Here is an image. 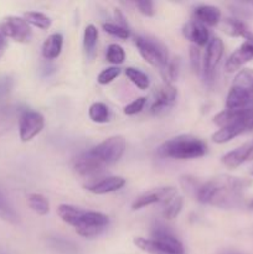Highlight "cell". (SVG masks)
Segmentation results:
<instances>
[{
	"label": "cell",
	"mask_w": 253,
	"mask_h": 254,
	"mask_svg": "<svg viewBox=\"0 0 253 254\" xmlns=\"http://www.w3.org/2000/svg\"><path fill=\"white\" fill-rule=\"evenodd\" d=\"M247 179L231 175H218L202 184L198 189L197 200L202 203L221 208H232L241 205L243 191L251 185Z\"/></svg>",
	"instance_id": "cell-1"
},
{
	"label": "cell",
	"mask_w": 253,
	"mask_h": 254,
	"mask_svg": "<svg viewBox=\"0 0 253 254\" xmlns=\"http://www.w3.org/2000/svg\"><path fill=\"white\" fill-rule=\"evenodd\" d=\"M57 215L67 225L76 228L79 236L93 238L101 235L108 226V216L96 211H86L71 205H60Z\"/></svg>",
	"instance_id": "cell-2"
},
{
	"label": "cell",
	"mask_w": 253,
	"mask_h": 254,
	"mask_svg": "<svg viewBox=\"0 0 253 254\" xmlns=\"http://www.w3.org/2000/svg\"><path fill=\"white\" fill-rule=\"evenodd\" d=\"M207 151V145L201 139L192 135H179L166 140L158 153L164 158L179 159V160H189L203 156Z\"/></svg>",
	"instance_id": "cell-3"
},
{
	"label": "cell",
	"mask_w": 253,
	"mask_h": 254,
	"mask_svg": "<svg viewBox=\"0 0 253 254\" xmlns=\"http://www.w3.org/2000/svg\"><path fill=\"white\" fill-rule=\"evenodd\" d=\"M135 45L143 59L151 66L158 68L164 76L169 62H170L169 61L168 49H166L165 45L159 40L149 36H136Z\"/></svg>",
	"instance_id": "cell-4"
},
{
	"label": "cell",
	"mask_w": 253,
	"mask_h": 254,
	"mask_svg": "<svg viewBox=\"0 0 253 254\" xmlns=\"http://www.w3.org/2000/svg\"><path fill=\"white\" fill-rule=\"evenodd\" d=\"M124 150H126L124 138L121 135H114L109 136L108 139L92 148L91 150L86 151V154L104 169L106 166L117 163L124 154Z\"/></svg>",
	"instance_id": "cell-5"
},
{
	"label": "cell",
	"mask_w": 253,
	"mask_h": 254,
	"mask_svg": "<svg viewBox=\"0 0 253 254\" xmlns=\"http://www.w3.org/2000/svg\"><path fill=\"white\" fill-rule=\"evenodd\" d=\"M45 126V119L41 113L36 111H25L20 117L19 134L24 143L32 140L41 133Z\"/></svg>",
	"instance_id": "cell-6"
},
{
	"label": "cell",
	"mask_w": 253,
	"mask_h": 254,
	"mask_svg": "<svg viewBox=\"0 0 253 254\" xmlns=\"http://www.w3.org/2000/svg\"><path fill=\"white\" fill-rule=\"evenodd\" d=\"M223 55V42L220 37H212L208 41L207 49H206L205 60H203L202 72L205 76L206 81L212 83L215 79L216 68H217L218 64H220L221 59Z\"/></svg>",
	"instance_id": "cell-7"
},
{
	"label": "cell",
	"mask_w": 253,
	"mask_h": 254,
	"mask_svg": "<svg viewBox=\"0 0 253 254\" xmlns=\"http://www.w3.org/2000/svg\"><path fill=\"white\" fill-rule=\"evenodd\" d=\"M1 29L7 39H12L16 42L26 44L32 39L31 27L24 17L7 16L1 24Z\"/></svg>",
	"instance_id": "cell-8"
},
{
	"label": "cell",
	"mask_w": 253,
	"mask_h": 254,
	"mask_svg": "<svg viewBox=\"0 0 253 254\" xmlns=\"http://www.w3.org/2000/svg\"><path fill=\"white\" fill-rule=\"evenodd\" d=\"M176 196V189L173 186H164V188H156L153 190L148 191V192L143 193L139 196L131 205V208L134 211L140 210V208L150 206L153 203L158 202H168L173 197Z\"/></svg>",
	"instance_id": "cell-9"
},
{
	"label": "cell",
	"mask_w": 253,
	"mask_h": 254,
	"mask_svg": "<svg viewBox=\"0 0 253 254\" xmlns=\"http://www.w3.org/2000/svg\"><path fill=\"white\" fill-rule=\"evenodd\" d=\"M176 102V89L173 84L165 83L156 91L155 98L151 104V113L161 116L174 107Z\"/></svg>",
	"instance_id": "cell-10"
},
{
	"label": "cell",
	"mask_w": 253,
	"mask_h": 254,
	"mask_svg": "<svg viewBox=\"0 0 253 254\" xmlns=\"http://www.w3.org/2000/svg\"><path fill=\"white\" fill-rule=\"evenodd\" d=\"M253 59V37L246 40L240 47H238L236 51H233L231 54V56L228 57V60L226 61L225 68L226 72L228 73H232V72L238 71L241 67L245 64H247L248 61Z\"/></svg>",
	"instance_id": "cell-11"
},
{
	"label": "cell",
	"mask_w": 253,
	"mask_h": 254,
	"mask_svg": "<svg viewBox=\"0 0 253 254\" xmlns=\"http://www.w3.org/2000/svg\"><path fill=\"white\" fill-rule=\"evenodd\" d=\"M253 159V140L238 146L235 150L230 151L222 156V163L230 169H236L243 163Z\"/></svg>",
	"instance_id": "cell-12"
},
{
	"label": "cell",
	"mask_w": 253,
	"mask_h": 254,
	"mask_svg": "<svg viewBox=\"0 0 253 254\" xmlns=\"http://www.w3.org/2000/svg\"><path fill=\"white\" fill-rule=\"evenodd\" d=\"M134 243L140 248L144 252L150 254H184V251L176 250V248L170 247L163 242L153 240V238H144L136 237L134 240Z\"/></svg>",
	"instance_id": "cell-13"
},
{
	"label": "cell",
	"mask_w": 253,
	"mask_h": 254,
	"mask_svg": "<svg viewBox=\"0 0 253 254\" xmlns=\"http://www.w3.org/2000/svg\"><path fill=\"white\" fill-rule=\"evenodd\" d=\"M184 36L197 46H206L210 41V34L205 25L197 21H190L183 27Z\"/></svg>",
	"instance_id": "cell-14"
},
{
	"label": "cell",
	"mask_w": 253,
	"mask_h": 254,
	"mask_svg": "<svg viewBox=\"0 0 253 254\" xmlns=\"http://www.w3.org/2000/svg\"><path fill=\"white\" fill-rule=\"evenodd\" d=\"M124 185H126V179H123L122 176H108V178L102 179L92 185H88L87 189L96 195H104V193L114 192L123 188Z\"/></svg>",
	"instance_id": "cell-15"
},
{
	"label": "cell",
	"mask_w": 253,
	"mask_h": 254,
	"mask_svg": "<svg viewBox=\"0 0 253 254\" xmlns=\"http://www.w3.org/2000/svg\"><path fill=\"white\" fill-rule=\"evenodd\" d=\"M196 21L202 25L215 26L221 20V11L218 7L212 5H200L195 9Z\"/></svg>",
	"instance_id": "cell-16"
},
{
	"label": "cell",
	"mask_w": 253,
	"mask_h": 254,
	"mask_svg": "<svg viewBox=\"0 0 253 254\" xmlns=\"http://www.w3.org/2000/svg\"><path fill=\"white\" fill-rule=\"evenodd\" d=\"M63 45V37L61 34H52L47 37L42 45V56L46 60H54L60 56Z\"/></svg>",
	"instance_id": "cell-17"
},
{
	"label": "cell",
	"mask_w": 253,
	"mask_h": 254,
	"mask_svg": "<svg viewBox=\"0 0 253 254\" xmlns=\"http://www.w3.org/2000/svg\"><path fill=\"white\" fill-rule=\"evenodd\" d=\"M223 31H225L226 34L231 35V36H241L245 37L246 40L253 37L252 32L248 30V27L246 26L241 20L237 19H226L225 21H223Z\"/></svg>",
	"instance_id": "cell-18"
},
{
	"label": "cell",
	"mask_w": 253,
	"mask_h": 254,
	"mask_svg": "<svg viewBox=\"0 0 253 254\" xmlns=\"http://www.w3.org/2000/svg\"><path fill=\"white\" fill-rule=\"evenodd\" d=\"M27 205L35 213L40 216L47 215L50 211L49 201L46 200L45 196L40 195V193H30V195H27Z\"/></svg>",
	"instance_id": "cell-19"
},
{
	"label": "cell",
	"mask_w": 253,
	"mask_h": 254,
	"mask_svg": "<svg viewBox=\"0 0 253 254\" xmlns=\"http://www.w3.org/2000/svg\"><path fill=\"white\" fill-rule=\"evenodd\" d=\"M97 40H98V30H97V27L92 24L87 25L83 34V46L84 50H86V54L89 57H92L94 55L97 46Z\"/></svg>",
	"instance_id": "cell-20"
},
{
	"label": "cell",
	"mask_w": 253,
	"mask_h": 254,
	"mask_svg": "<svg viewBox=\"0 0 253 254\" xmlns=\"http://www.w3.org/2000/svg\"><path fill=\"white\" fill-rule=\"evenodd\" d=\"M124 72H126V76L128 77L139 89L145 91V89H148L149 86H150V79H149V77L146 76L144 72H141L140 69L134 68V67H128V68H126Z\"/></svg>",
	"instance_id": "cell-21"
},
{
	"label": "cell",
	"mask_w": 253,
	"mask_h": 254,
	"mask_svg": "<svg viewBox=\"0 0 253 254\" xmlns=\"http://www.w3.org/2000/svg\"><path fill=\"white\" fill-rule=\"evenodd\" d=\"M24 19L29 25L35 27H39L41 30H47L51 26V20L42 12L37 11H27L24 14Z\"/></svg>",
	"instance_id": "cell-22"
},
{
	"label": "cell",
	"mask_w": 253,
	"mask_h": 254,
	"mask_svg": "<svg viewBox=\"0 0 253 254\" xmlns=\"http://www.w3.org/2000/svg\"><path fill=\"white\" fill-rule=\"evenodd\" d=\"M89 118L96 123H106L109 121V109L108 107L101 102H96L89 107Z\"/></svg>",
	"instance_id": "cell-23"
},
{
	"label": "cell",
	"mask_w": 253,
	"mask_h": 254,
	"mask_svg": "<svg viewBox=\"0 0 253 254\" xmlns=\"http://www.w3.org/2000/svg\"><path fill=\"white\" fill-rule=\"evenodd\" d=\"M0 218L9 223H14V225L19 222V217H17L16 212L9 205V202L2 196L1 192H0Z\"/></svg>",
	"instance_id": "cell-24"
},
{
	"label": "cell",
	"mask_w": 253,
	"mask_h": 254,
	"mask_svg": "<svg viewBox=\"0 0 253 254\" xmlns=\"http://www.w3.org/2000/svg\"><path fill=\"white\" fill-rule=\"evenodd\" d=\"M183 197H180V196H175L171 200H169L163 211L164 217L166 220H173V218H175L180 213L181 208H183Z\"/></svg>",
	"instance_id": "cell-25"
},
{
	"label": "cell",
	"mask_w": 253,
	"mask_h": 254,
	"mask_svg": "<svg viewBox=\"0 0 253 254\" xmlns=\"http://www.w3.org/2000/svg\"><path fill=\"white\" fill-rule=\"evenodd\" d=\"M126 59L123 47L118 44H111L107 47V60L113 64H121Z\"/></svg>",
	"instance_id": "cell-26"
},
{
	"label": "cell",
	"mask_w": 253,
	"mask_h": 254,
	"mask_svg": "<svg viewBox=\"0 0 253 254\" xmlns=\"http://www.w3.org/2000/svg\"><path fill=\"white\" fill-rule=\"evenodd\" d=\"M103 30L106 32H108L109 35H112V36L119 37V39H128V37L130 36L129 29L122 27L117 24H111V22H104Z\"/></svg>",
	"instance_id": "cell-27"
},
{
	"label": "cell",
	"mask_w": 253,
	"mask_h": 254,
	"mask_svg": "<svg viewBox=\"0 0 253 254\" xmlns=\"http://www.w3.org/2000/svg\"><path fill=\"white\" fill-rule=\"evenodd\" d=\"M119 73H121V69H119L118 67H108V68L103 69V71L98 74L97 81H98L99 84H108L111 83L116 77H118Z\"/></svg>",
	"instance_id": "cell-28"
},
{
	"label": "cell",
	"mask_w": 253,
	"mask_h": 254,
	"mask_svg": "<svg viewBox=\"0 0 253 254\" xmlns=\"http://www.w3.org/2000/svg\"><path fill=\"white\" fill-rule=\"evenodd\" d=\"M145 103H146L145 97H139V98L134 99L131 103H129L128 106L124 107L123 109L124 114H126V116H133V114L139 113V112H141V109L144 108Z\"/></svg>",
	"instance_id": "cell-29"
},
{
	"label": "cell",
	"mask_w": 253,
	"mask_h": 254,
	"mask_svg": "<svg viewBox=\"0 0 253 254\" xmlns=\"http://www.w3.org/2000/svg\"><path fill=\"white\" fill-rule=\"evenodd\" d=\"M190 59H191V66H192L193 71L197 74L202 72V64H201V55L200 50L196 46H192L190 49Z\"/></svg>",
	"instance_id": "cell-30"
},
{
	"label": "cell",
	"mask_w": 253,
	"mask_h": 254,
	"mask_svg": "<svg viewBox=\"0 0 253 254\" xmlns=\"http://www.w3.org/2000/svg\"><path fill=\"white\" fill-rule=\"evenodd\" d=\"M54 246L56 247V250L61 251V252L66 254H72L76 253L77 247L74 245H72L71 242H66L63 240H54Z\"/></svg>",
	"instance_id": "cell-31"
},
{
	"label": "cell",
	"mask_w": 253,
	"mask_h": 254,
	"mask_svg": "<svg viewBox=\"0 0 253 254\" xmlns=\"http://www.w3.org/2000/svg\"><path fill=\"white\" fill-rule=\"evenodd\" d=\"M12 84H14V81L10 76L0 77V98L5 97L11 91Z\"/></svg>",
	"instance_id": "cell-32"
},
{
	"label": "cell",
	"mask_w": 253,
	"mask_h": 254,
	"mask_svg": "<svg viewBox=\"0 0 253 254\" xmlns=\"http://www.w3.org/2000/svg\"><path fill=\"white\" fill-rule=\"evenodd\" d=\"M136 7L139 9V11L141 12L145 16H153L155 10H154V4L148 0H144V1H136L135 2Z\"/></svg>",
	"instance_id": "cell-33"
},
{
	"label": "cell",
	"mask_w": 253,
	"mask_h": 254,
	"mask_svg": "<svg viewBox=\"0 0 253 254\" xmlns=\"http://www.w3.org/2000/svg\"><path fill=\"white\" fill-rule=\"evenodd\" d=\"M7 47V37L5 36L4 31L1 29V24H0V59L4 56L5 51H6Z\"/></svg>",
	"instance_id": "cell-34"
},
{
	"label": "cell",
	"mask_w": 253,
	"mask_h": 254,
	"mask_svg": "<svg viewBox=\"0 0 253 254\" xmlns=\"http://www.w3.org/2000/svg\"><path fill=\"white\" fill-rule=\"evenodd\" d=\"M114 17H116V20H117V25H119V26H122V27H126V29H129L128 24H126V19H124V16H123V14L121 12V10H118V9L114 10Z\"/></svg>",
	"instance_id": "cell-35"
},
{
	"label": "cell",
	"mask_w": 253,
	"mask_h": 254,
	"mask_svg": "<svg viewBox=\"0 0 253 254\" xmlns=\"http://www.w3.org/2000/svg\"><path fill=\"white\" fill-rule=\"evenodd\" d=\"M222 254H242V253H238V252H232V251H228V252H225Z\"/></svg>",
	"instance_id": "cell-36"
},
{
	"label": "cell",
	"mask_w": 253,
	"mask_h": 254,
	"mask_svg": "<svg viewBox=\"0 0 253 254\" xmlns=\"http://www.w3.org/2000/svg\"><path fill=\"white\" fill-rule=\"evenodd\" d=\"M248 207H250V208H251V210H253V200H252V201H251V202H250V203H248Z\"/></svg>",
	"instance_id": "cell-37"
},
{
	"label": "cell",
	"mask_w": 253,
	"mask_h": 254,
	"mask_svg": "<svg viewBox=\"0 0 253 254\" xmlns=\"http://www.w3.org/2000/svg\"><path fill=\"white\" fill-rule=\"evenodd\" d=\"M251 175L253 176V168H252V170H251Z\"/></svg>",
	"instance_id": "cell-38"
},
{
	"label": "cell",
	"mask_w": 253,
	"mask_h": 254,
	"mask_svg": "<svg viewBox=\"0 0 253 254\" xmlns=\"http://www.w3.org/2000/svg\"><path fill=\"white\" fill-rule=\"evenodd\" d=\"M0 254H9V253H6V252H0Z\"/></svg>",
	"instance_id": "cell-39"
}]
</instances>
